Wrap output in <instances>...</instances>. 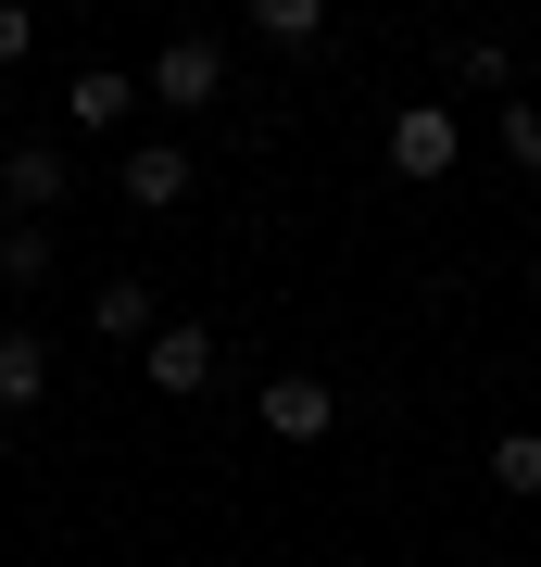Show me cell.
<instances>
[{"mask_svg": "<svg viewBox=\"0 0 541 567\" xmlns=\"http://www.w3.org/2000/svg\"><path fill=\"white\" fill-rule=\"evenodd\" d=\"M139 89H152L164 114H201V102H227V39H201V25H177V39H152Z\"/></svg>", "mask_w": 541, "mask_h": 567, "instance_id": "1", "label": "cell"}, {"mask_svg": "<svg viewBox=\"0 0 541 567\" xmlns=\"http://www.w3.org/2000/svg\"><path fill=\"white\" fill-rule=\"evenodd\" d=\"M63 203H76V164H63V140H13V152H0V227H51Z\"/></svg>", "mask_w": 541, "mask_h": 567, "instance_id": "2", "label": "cell"}, {"mask_svg": "<svg viewBox=\"0 0 541 567\" xmlns=\"http://www.w3.org/2000/svg\"><path fill=\"white\" fill-rule=\"evenodd\" d=\"M454 164H466V114H454V102H391V177L441 189Z\"/></svg>", "mask_w": 541, "mask_h": 567, "instance_id": "3", "label": "cell"}, {"mask_svg": "<svg viewBox=\"0 0 541 567\" xmlns=\"http://www.w3.org/2000/svg\"><path fill=\"white\" fill-rule=\"evenodd\" d=\"M252 429H264V442H302V454H315L327 429H341V391H327L315 365H290V379H264V391H252Z\"/></svg>", "mask_w": 541, "mask_h": 567, "instance_id": "4", "label": "cell"}, {"mask_svg": "<svg viewBox=\"0 0 541 567\" xmlns=\"http://www.w3.org/2000/svg\"><path fill=\"white\" fill-rule=\"evenodd\" d=\"M126 114H152V89L126 76V63H76V76H63V126H76V140H114Z\"/></svg>", "mask_w": 541, "mask_h": 567, "instance_id": "5", "label": "cell"}, {"mask_svg": "<svg viewBox=\"0 0 541 567\" xmlns=\"http://www.w3.org/2000/svg\"><path fill=\"white\" fill-rule=\"evenodd\" d=\"M139 379L164 391V404L215 391V328H201V316H164V328H152V353H139Z\"/></svg>", "mask_w": 541, "mask_h": 567, "instance_id": "6", "label": "cell"}, {"mask_svg": "<svg viewBox=\"0 0 541 567\" xmlns=\"http://www.w3.org/2000/svg\"><path fill=\"white\" fill-rule=\"evenodd\" d=\"M114 189H126L139 215H177L189 189H201V152H189V140H139V152L114 164Z\"/></svg>", "mask_w": 541, "mask_h": 567, "instance_id": "7", "label": "cell"}, {"mask_svg": "<svg viewBox=\"0 0 541 567\" xmlns=\"http://www.w3.org/2000/svg\"><path fill=\"white\" fill-rule=\"evenodd\" d=\"M89 328H101V341H139V353H152L164 290H152V278H101V290H89Z\"/></svg>", "mask_w": 541, "mask_h": 567, "instance_id": "8", "label": "cell"}, {"mask_svg": "<svg viewBox=\"0 0 541 567\" xmlns=\"http://www.w3.org/2000/svg\"><path fill=\"white\" fill-rule=\"evenodd\" d=\"M25 404H51V341H39V328H0V416H25Z\"/></svg>", "mask_w": 541, "mask_h": 567, "instance_id": "9", "label": "cell"}, {"mask_svg": "<svg viewBox=\"0 0 541 567\" xmlns=\"http://www.w3.org/2000/svg\"><path fill=\"white\" fill-rule=\"evenodd\" d=\"M252 39L264 51H315L327 39V0H252Z\"/></svg>", "mask_w": 541, "mask_h": 567, "instance_id": "10", "label": "cell"}, {"mask_svg": "<svg viewBox=\"0 0 541 567\" xmlns=\"http://www.w3.org/2000/svg\"><path fill=\"white\" fill-rule=\"evenodd\" d=\"M491 492L541 505V429H491Z\"/></svg>", "mask_w": 541, "mask_h": 567, "instance_id": "11", "label": "cell"}, {"mask_svg": "<svg viewBox=\"0 0 541 567\" xmlns=\"http://www.w3.org/2000/svg\"><path fill=\"white\" fill-rule=\"evenodd\" d=\"M0 290H51V227H0Z\"/></svg>", "mask_w": 541, "mask_h": 567, "instance_id": "12", "label": "cell"}, {"mask_svg": "<svg viewBox=\"0 0 541 567\" xmlns=\"http://www.w3.org/2000/svg\"><path fill=\"white\" fill-rule=\"evenodd\" d=\"M454 89H503L517 102V51L503 39H454Z\"/></svg>", "mask_w": 541, "mask_h": 567, "instance_id": "13", "label": "cell"}, {"mask_svg": "<svg viewBox=\"0 0 541 567\" xmlns=\"http://www.w3.org/2000/svg\"><path fill=\"white\" fill-rule=\"evenodd\" d=\"M503 164H517V177H541V102H503Z\"/></svg>", "mask_w": 541, "mask_h": 567, "instance_id": "14", "label": "cell"}, {"mask_svg": "<svg viewBox=\"0 0 541 567\" xmlns=\"http://www.w3.org/2000/svg\"><path fill=\"white\" fill-rule=\"evenodd\" d=\"M25 51H39V13H25V0H0V76H13Z\"/></svg>", "mask_w": 541, "mask_h": 567, "instance_id": "15", "label": "cell"}, {"mask_svg": "<svg viewBox=\"0 0 541 567\" xmlns=\"http://www.w3.org/2000/svg\"><path fill=\"white\" fill-rule=\"evenodd\" d=\"M0 466H13V416H0Z\"/></svg>", "mask_w": 541, "mask_h": 567, "instance_id": "16", "label": "cell"}, {"mask_svg": "<svg viewBox=\"0 0 541 567\" xmlns=\"http://www.w3.org/2000/svg\"><path fill=\"white\" fill-rule=\"evenodd\" d=\"M491 567H529V555H491Z\"/></svg>", "mask_w": 541, "mask_h": 567, "instance_id": "17", "label": "cell"}]
</instances>
